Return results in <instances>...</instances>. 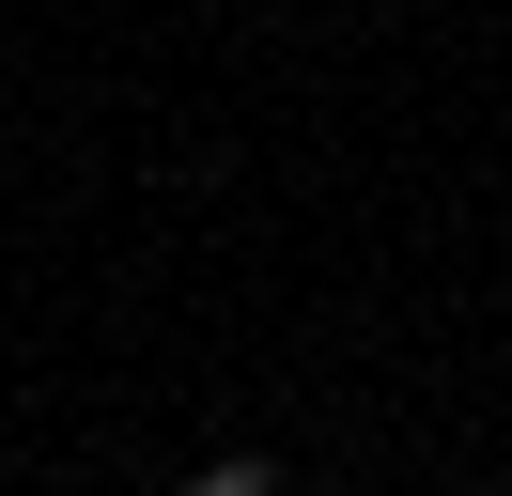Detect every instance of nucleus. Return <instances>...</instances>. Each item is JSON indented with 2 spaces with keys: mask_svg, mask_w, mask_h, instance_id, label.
<instances>
[{
  "mask_svg": "<svg viewBox=\"0 0 512 496\" xmlns=\"http://www.w3.org/2000/svg\"><path fill=\"white\" fill-rule=\"evenodd\" d=\"M171 496H280V465H264V450H233V465H187Z\"/></svg>",
  "mask_w": 512,
  "mask_h": 496,
  "instance_id": "f257e3e1",
  "label": "nucleus"
}]
</instances>
